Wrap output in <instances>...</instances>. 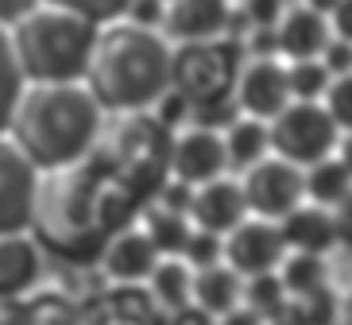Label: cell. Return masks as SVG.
Segmentation results:
<instances>
[{"instance_id": "14", "label": "cell", "mask_w": 352, "mask_h": 325, "mask_svg": "<svg viewBox=\"0 0 352 325\" xmlns=\"http://www.w3.org/2000/svg\"><path fill=\"white\" fill-rule=\"evenodd\" d=\"M101 260H104V275L116 279V283H144L147 275L155 271L159 263V248L155 240L147 236V229L140 225H124L120 232L109 236V244L101 248Z\"/></svg>"}, {"instance_id": "13", "label": "cell", "mask_w": 352, "mask_h": 325, "mask_svg": "<svg viewBox=\"0 0 352 325\" xmlns=\"http://www.w3.org/2000/svg\"><path fill=\"white\" fill-rule=\"evenodd\" d=\"M248 217V198H244V186L225 175L194 186V198H190V221L197 229H209V232H221L225 236L232 225Z\"/></svg>"}, {"instance_id": "17", "label": "cell", "mask_w": 352, "mask_h": 325, "mask_svg": "<svg viewBox=\"0 0 352 325\" xmlns=\"http://www.w3.org/2000/svg\"><path fill=\"white\" fill-rule=\"evenodd\" d=\"M190 302L201 306V310H206V314H213V317L228 314L232 306L244 302V275H240L236 267H228L225 260L206 263V267H194Z\"/></svg>"}, {"instance_id": "1", "label": "cell", "mask_w": 352, "mask_h": 325, "mask_svg": "<svg viewBox=\"0 0 352 325\" xmlns=\"http://www.w3.org/2000/svg\"><path fill=\"white\" fill-rule=\"evenodd\" d=\"M144 201L132 198L101 170L94 155L70 167H51L39 175L32 205V229L51 252L66 260H94L113 232L132 225Z\"/></svg>"}, {"instance_id": "20", "label": "cell", "mask_w": 352, "mask_h": 325, "mask_svg": "<svg viewBox=\"0 0 352 325\" xmlns=\"http://www.w3.org/2000/svg\"><path fill=\"white\" fill-rule=\"evenodd\" d=\"M225 151H228V167H240V170H248L252 163H259L263 155H271L267 120L240 113L236 120L225 128Z\"/></svg>"}, {"instance_id": "21", "label": "cell", "mask_w": 352, "mask_h": 325, "mask_svg": "<svg viewBox=\"0 0 352 325\" xmlns=\"http://www.w3.org/2000/svg\"><path fill=\"white\" fill-rule=\"evenodd\" d=\"M144 229H147V236L155 240L159 256H182L190 232H194V221H190V213L170 210V205L155 201V205L144 210Z\"/></svg>"}, {"instance_id": "36", "label": "cell", "mask_w": 352, "mask_h": 325, "mask_svg": "<svg viewBox=\"0 0 352 325\" xmlns=\"http://www.w3.org/2000/svg\"><path fill=\"white\" fill-rule=\"evenodd\" d=\"M318 58L325 63V70H329L333 78H337V74H349V70H352V43H349V39H337V35H333Z\"/></svg>"}, {"instance_id": "44", "label": "cell", "mask_w": 352, "mask_h": 325, "mask_svg": "<svg viewBox=\"0 0 352 325\" xmlns=\"http://www.w3.org/2000/svg\"><path fill=\"white\" fill-rule=\"evenodd\" d=\"M337 159H341L344 167L352 175V132H341V144H337Z\"/></svg>"}, {"instance_id": "24", "label": "cell", "mask_w": 352, "mask_h": 325, "mask_svg": "<svg viewBox=\"0 0 352 325\" xmlns=\"http://www.w3.org/2000/svg\"><path fill=\"white\" fill-rule=\"evenodd\" d=\"M109 310L120 325H166V310L140 283H120V291L109 294Z\"/></svg>"}, {"instance_id": "34", "label": "cell", "mask_w": 352, "mask_h": 325, "mask_svg": "<svg viewBox=\"0 0 352 325\" xmlns=\"http://www.w3.org/2000/svg\"><path fill=\"white\" fill-rule=\"evenodd\" d=\"M240 12L248 16V27H275L287 8H283V0H244Z\"/></svg>"}, {"instance_id": "28", "label": "cell", "mask_w": 352, "mask_h": 325, "mask_svg": "<svg viewBox=\"0 0 352 325\" xmlns=\"http://www.w3.org/2000/svg\"><path fill=\"white\" fill-rule=\"evenodd\" d=\"M279 279L287 287V294H298V291H314V287H325V260L314 252H287L279 263Z\"/></svg>"}, {"instance_id": "4", "label": "cell", "mask_w": 352, "mask_h": 325, "mask_svg": "<svg viewBox=\"0 0 352 325\" xmlns=\"http://www.w3.org/2000/svg\"><path fill=\"white\" fill-rule=\"evenodd\" d=\"M97 35V20L51 0L12 23V43L28 82H82Z\"/></svg>"}, {"instance_id": "31", "label": "cell", "mask_w": 352, "mask_h": 325, "mask_svg": "<svg viewBox=\"0 0 352 325\" xmlns=\"http://www.w3.org/2000/svg\"><path fill=\"white\" fill-rule=\"evenodd\" d=\"M221 252H225V236H221V232H209V229H197V225H194L186 248H182V260H186L190 267H206V263H217Z\"/></svg>"}, {"instance_id": "25", "label": "cell", "mask_w": 352, "mask_h": 325, "mask_svg": "<svg viewBox=\"0 0 352 325\" xmlns=\"http://www.w3.org/2000/svg\"><path fill=\"white\" fill-rule=\"evenodd\" d=\"M28 78H23L20 54H16V43H12V32L0 23V132L12 128V113L20 105V93Z\"/></svg>"}, {"instance_id": "19", "label": "cell", "mask_w": 352, "mask_h": 325, "mask_svg": "<svg viewBox=\"0 0 352 325\" xmlns=\"http://www.w3.org/2000/svg\"><path fill=\"white\" fill-rule=\"evenodd\" d=\"M39 279V248L20 229L0 232V294H20Z\"/></svg>"}, {"instance_id": "29", "label": "cell", "mask_w": 352, "mask_h": 325, "mask_svg": "<svg viewBox=\"0 0 352 325\" xmlns=\"http://www.w3.org/2000/svg\"><path fill=\"white\" fill-rule=\"evenodd\" d=\"M287 78H290V97L294 101H321L333 82V74L325 70L321 58H294L287 66Z\"/></svg>"}, {"instance_id": "7", "label": "cell", "mask_w": 352, "mask_h": 325, "mask_svg": "<svg viewBox=\"0 0 352 325\" xmlns=\"http://www.w3.org/2000/svg\"><path fill=\"white\" fill-rule=\"evenodd\" d=\"M271 132V151L298 167H310L318 159L333 155L341 144V128L329 116L325 101H290L283 113L267 120Z\"/></svg>"}, {"instance_id": "15", "label": "cell", "mask_w": 352, "mask_h": 325, "mask_svg": "<svg viewBox=\"0 0 352 325\" xmlns=\"http://www.w3.org/2000/svg\"><path fill=\"white\" fill-rule=\"evenodd\" d=\"M228 0H166L163 32L178 43L217 39L228 27Z\"/></svg>"}, {"instance_id": "22", "label": "cell", "mask_w": 352, "mask_h": 325, "mask_svg": "<svg viewBox=\"0 0 352 325\" xmlns=\"http://www.w3.org/2000/svg\"><path fill=\"white\" fill-rule=\"evenodd\" d=\"M147 291L155 294V302L163 306L166 314L178 310V306L190 302V283H194V267H190L182 256H159L155 271L147 275Z\"/></svg>"}, {"instance_id": "11", "label": "cell", "mask_w": 352, "mask_h": 325, "mask_svg": "<svg viewBox=\"0 0 352 325\" xmlns=\"http://www.w3.org/2000/svg\"><path fill=\"white\" fill-rule=\"evenodd\" d=\"M232 101L244 116H259V120H271L275 113L294 101L290 97V78L287 66L279 58H244L236 78V89H232Z\"/></svg>"}, {"instance_id": "45", "label": "cell", "mask_w": 352, "mask_h": 325, "mask_svg": "<svg viewBox=\"0 0 352 325\" xmlns=\"http://www.w3.org/2000/svg\"><path fill=\"white\" fill-rule=\"evenodd\" d=\"M306 4H310V8H318V12H325V16H329V8H333V4H337V0H306Z\"/></svg>"}, {"instance_id": "27", "label": "cell", "mask_w": 352, "mask_h": 325, "mask_svg": "<svg viewBox=\"0 0 352 325\" xmlns=\"http://www.w3.org/2000/svg\"><path fill=\"white\" fill-rule=\"evenodd\" d=\"M244 306H252L259 317H283L287 310V287H283L279 271H259L244 279Z\"/></svg>"}, {"instance_id": "41", "label": "cell", "mask_w": 352, "mask_h": 325, "mask_svg": "<svg viewBox=\"0 0 352 325\" xmlns=\"http://www.w3.org/2000/svg\"><path fill=\"white\" fill-rule=\"evenodd\" d=\"M43 0H0V23H16L23 20L32 8H39Z\"/></svg>"}, {"instance_id": "18", "label": "cell", "mask_w": 352, "mask_h": 325, "mask_svg": "<svg viewBox=\"0 0 352 325\" xmlns=\"http://www.w3.org/2000/svg\"><path fill=\"white\" fill-rule=\"evenodd\" d=\"M283 240H287V252H314L325 256L337 244V232H333V213L325 205H294L287 217L279 221Z\"/></svg>"}, {"instance_id": "46", "label": "cell", "mask_w": 352, "mask_h": 325, "mask_svg": "<svg viewBox=\"0 0 352 325\" xmlns=\"http://www.w3.org/2000/svg\"><path fill=\"white\" fill-rule=\"evenodd\" d=\"M267 325H290V322H287V317H271Z\"/></svg>"}, {"instance_id": "6", "label": "cell", "mask_w": 352, "mask_h": 325, "mask_svg": "<svg viewBox=\"0 0 352 325\" xmlns=\"http://www.w3.org/2000/svg\"><path fill=\"white\" fill-rule=\"evenodd\" d=\"M244 54H248L244 43L232 39V35L178 43L175 54H170V85L190 97V105L228 101L232 89H236Z\"/></svg>"}, {"instance_id": "3", "label": "cell", "mask_w": 352, "mask_h": 325, "mask_svg": "<svg viewBox=\"0 0 352 325\" xmlns=\"http://www.w3.org/2000/svg\"><path fill=\"white\" fill-rule=\"evenodd\" d=\"M170 47L155 27L116 23L94 43L85 85L109 113L151 109L170 89Z\"/></svg>"}, {"instance_id": "37", "label": "cell", "mask_w": 352, "mask_h": 325, "mask_svg": "<svg viewBox=\"0 0 352 325\" xmlns=\"http://www.w3.org/2000/svg\"><path fill=\"white\" fill-rule=\"evenodd\" d=\"M329 213H333V232H337V244L352 248V190L344 194L341 201H333Z\"/></svg>"}, {"instance_id": "30", "label": "cell", "mask_w": 352, "mask_h": 325, "mask_svg": "<svg viewBox=\"0 0 352 325\" xmlns=\"http://www.w3.org/2000/svg\"><path fill=\"white\" fill-rule=\"evenodd\" d=\"M321 101H325L329 116L337 120V128H341V132H352V70L349 74H337Z\"/></svg>"}, {"instance_id": "42", "label": "cell", "mask_w": 352, "mask_h": 325, "mask_svg": "<svg viewBox=\"0 0 352 325\" xmlns=\"http://www.w3.org/2000/svg\"><path fill=\"white\" fill-rule=\"evenodd\" d=\"M0 325H28V314L12 302V294H0Z\"/></svg>"}, {"instance_id": "32", "label": "cell", "mask_w": 352, "mask_h": 325, "mask_svg": "<svg viewBox=\"0 0 352 325\" xmlns=\"http://www.w3.org/2000/svg\"><path fill=\"white\" fill-rule=\"evenodd\" d=\"M151 109H155V120H159V124H166L170 132H178V128H182V124L190 120V113H194L190 97L182 93V89H175V85H170V89H166V93L159 97V101H155Z\"/></svg>"}, {"instance_id": "10", "label": "cell", "mask_w": 352, "mask_h": 325, "mask_svg": "<svg viewBox=\"0 0 352 325\" xmlns=\"http://www.w3.org/2000/svg\"><path fill=\"white\" fill-rule=\"evenodd\" d=\"M283 256H287V240H283V229L279 221H267V217H244L240 225L225 232V252L221 260L228 267H236L244 279L259 271H279Z\"/></svg>"}, {"instance_id": "43", "label": "cell", "mask_w": 352, "mask_h": 325, "mask_svg": "<svg viewBox=\"0 0 352 325\" xmlns=\"http://www.w3.org/2000/svg\"><path fill=\"white\" fill-rule=\"evenodd\" d=\"M333 325H352V291L337 302V317H333Z\"/></svg>"}, {"instance_id": "38", "label": "cell", "mask_w": 352, "mask_h": 325, "mask_svg": "<svg viewBox=\"0 0 352 325\" xmlns=\"http://www.w3.org/2000/svg\"><path fill=\"white\" fill-rule=\"evenodd\" d=\"M166 325H217V317L206 314L201 306L186 302V306H178V310H170V314H166Z\"/></svg>"}, {"instance_id": "35", "label": "cell", "mask_w": 352, "mask_h": 325, "mask_svg": "<svg viewBox=\"0 0 352 325\" xmlns=\"http://www.w3.org/2000/svg\"><path fill=\"white\" fill-rule=\"evenodd\" d=\"M124 16H128V23H140V27H163L166 0H132Z\"/></svg>"}, {"instance_id": "16", "label": "cell", "mask_w": 352, "mask_h": 325, "mask_svg": "<svg viewBox=\"0 0 352 325\" xmlns=\"http://www.w3.org/2000/svg\"><path fill=\"white\" fill-rule=\"evenodd\" d=\"M279 32V54H287L290 63L294 58H318L325 51V43L333 39V27H329V16L310 4H294L279 16L275 23Z\"/></svg>"}, {"instance_id": "2", "label": "cell", "mask_w": 352, "mask_h": 325, "mask_svg": "<svg viewBox=\"0 0 352 325\" xmlns=\"http://www.w3.org/2000/svg\"><path fill=\"white\" fill-rule=\"evenodd\" d=\"M104 128V105L89 85L78 82H35L23 85L12 113V136L35 159L39 170L82 163L97 147Z\"/></svg>"}, {"instance_id": "8", "label": "cell", "mask_w": 352, "mask_h": 325, "mask_svg": "<svg viewBox=\"0 0 352 325\" xmlns=\"http://www.w3.org/2000/svg\"><path fill=\"white\" fill-rule=\"evenodd\" d=\"M244 198H248V213L267 221H283L302 198H306V179L302 167L283 155H263L244 170Z\"/></svg>"}, {"instance_id": "9", "label": "cell", "mask_w": 352, "mask_h": 325, "mask_svg": "<svg viewBox=\"0 0 352 325\" xmlns=\"http://www.w3.org/2000/svg\"><path fill=\"white\" fill-rule=\"evenodd\" d=\"M35 190H39L35 159L16 144V136L8 139L0 132V232L32 225Z\"/></svg>"}, {"instance_id": "39", "label": "cell", "mask_w": 352, "mask_h": 325, "mask_svg": "<svg viewBox=\"0 0 352 325\" xmlns=\"http://www.w3.org/2000/svg\"><path fill=\"white\" fill-rule=\"evenodd\" d=\"M329 27L337 39H349L352 43V0H337L329 8Z\"/></svg>"}, {"instance_id": "23", "label": "cell", "mask_w": 352, "mask_h": 325, "mask_svg": "<svg viewBox=\"0 0 352 325\" xmlns=\"http://www.w3.org/2000/svg\"><path fill=\"white\" fill-rule=\"evenodd\" d=\"M302 179H306V198L318 205H333L352 190V175L337 155H325L310 167H302Z\"/></svg>"}, {"instance_id": "33", "label": "cell", "mask_w": 352, "mask_h": 325, "mask_svg": "<svg viewBox=\"0 0 352 325\" xmlns=\"http://www.w3.org/2000/svg\"><path fill=\"white\" fill-rule=\"evenodd\" d=\"M51 4L74 8V12H82V16H89V20H116V16L128 12L132 0H51Z\"/></svg>"}, {"instance_id": "12", "label": "cell", "mask_w": 352, "mask_h": 325, "mask_svg": "<svg viewBox=\"0 0 352 325\" xmlns=\"http://www.w3.org/2000/svg\"><path fill=\"white\" fill-rule=\"evenodd\" d=\"M225 167H228L225 132H213V128H201V124H190L182 132H175V144H170V179L201 186V182L225 175Z\"/></svg>"}, {"instance_id": "5", "label": "cell", "mask_w": 352, "mask_h": 325, "mask_svg": "<svg viewBox=\"0 0 352 325\" xmlns=\"http://www.w3.org/2000/svg\"><path fill=\"white\" fill-rule=\"evenodd\" d=\"M170 144H175V132L159 124L155 113L135 109L104 120L89 155L101 163V170L116 186H124L140 201H151L170 179Z\"/></svg>"}, {"instance_id": "26", "label": "cell", "mask_w": 352, "mask_h": 325, "mask_svg": "<svg viewBox=\"0 0 352 325\" xmlns=\"http://www.w3.org/2000/svg\"><path fill=\"white\" fill-rule=\"evenodd\" d=\"M337 302H341V298H337V294L329 291V283H325V287H314V291L287 294L283 317H287L290 325H333Z\"/></svg>"}, {"instance_id": "40", "label": "cell", "mask_w": 352, "mask_h": 325, "mask_svg": "<svg viewBox=\"0 0 352 325\" xmlns=\"http://www.w3.org/2000/svg\"><path fill=\"white\" fill-rule=\"evenodd\" d=\"M217 325H267V317H259L256 310H252V306H232V310H228V314H221L217 317Z\"/></svg>"}]
</instances>
